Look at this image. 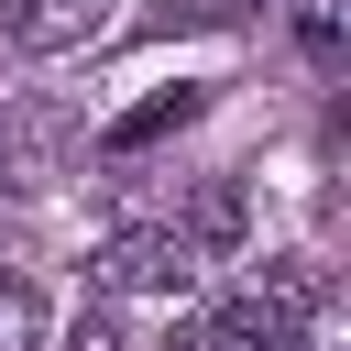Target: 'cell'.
Returning a JSON list of instances; mask_svg holds the SVG:
<instances>
[{
    "mask_svg": "<svg viewBox=\"0 0 351 351\" xmlns=\"http://www.w3.org/2000/svg\"><path fill=\"white\" fill-rule=\"evenodd\" d=\"M296 44L318 66H340V0H296Z\"/></svg>",
    "mask_w": 351,
    "mask_h": 351,
    "instance_id": "6",
    "label": "cell"
},
{
    "mask_svg": "<svg viewBox=\"0 0 351 351\" xmlns=\"http://www.w3.org/2000/svg\"><path fill=\"white\" fill-rule=\"evenodd\" d=\"M44 329H55L44 296H33L22 274H0V351H44Z\"/></svg>",
    "mask_w": 351,
    "mask_h": 351,
    "instance_id": "5",
    "label": "cell"
},
{
    "mask_svg": "<svg viewBox=\"0 0 351 351\" xmlns=\"http://www.w3.org/2000/svg\"><path fill=\"white\" fill-rule=\"evenodd\" d=\"M88 274H99L110 296H186V285L208 274V252H197V241H186L176 219H165V230H110Z\"/></svg>",
    "mask_w": 351,
    "mask_h": 351,
    "instance_id": "1",
    "label": "cell"
},
{
    "mask_svg": "<svg viewBox=\"0 0 351 351\" xmlns=\"http://www.w3.org/2000/svg\"><path fill=\"white\" fill-rule=\"evenodd\" d=\"M263 0H165L154 11V33H176V22H252Z\"/></svg>",
    "mask_w": 351,
    "mask_h": 351,
    "instance_id": "7",
    "label": "cell"
},
{
    "mask_svg": "<svg viewBox=\"0 0 351 351\" xmlns=\"http://www.w3.org/2000/svg\"><path fill=\"white\" fill-rule=\"evenodd\" d=\"M99 22H110V0H22V11H11V44H22V55H66V44H88Z\"/></svg>",
    "mask_w": 351,
    "mask_h": 351,
    "instance_id": "2",
    "label": "cell"
},
{
    "mask_svg": "<svg viewBox=\"0 0 351 351\" xmlns=\"http://www.w3.org/2000/svg\"><path fill=\"white\" fill-rule=\"evenodd\" d=\"M176 230H186V241H197V252L219 263V252L241 241V186H230V176H208V186L186 197V219H176Z\"/></svg>",
    "mask_w": 351,
    "mask_h": 351,
    "instance_id": "4",
    "label": "cell"
},
{
    "mask_svg": "<svg viewBox=\"0 0 351 351\" xmlns=\"http://www.w3.org/2000/svg\"><path fill=\"white\" fill-rule=\"evenodd\" d=\"M197 110H208V88H154L143 110H121V121H110V154H143V143H165V132H186Z\"/></svg>",
    "mask_w": 351,
    "mask_h": 351,
    "instance_id": "3",
    "label": "cell"
}]
</instances>
